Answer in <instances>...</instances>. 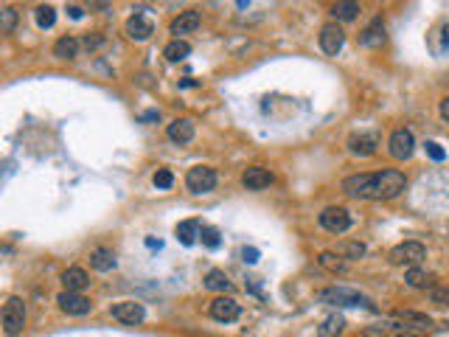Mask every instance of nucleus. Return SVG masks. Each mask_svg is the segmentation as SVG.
Masks as SVG:
<instances>
[{
	"label": "nucleus",
	"instance_id": "1",
	"mask_svg": "<svg viewBox=\"0 0 449 337\" xmlns=\"http://www.w3.org/2000/svg\"><path fill=\"white\" fill-rule=\"evenodd\" d=\"M340 188L354 199H373V202H388L396 199L407 188V174L399 169H382V172H362L348 174Z\"/></svg>",
	"mask_w": 449,
	"mask_h": 337
},
{
	"label": "nucleus",
	"instance_id": "2",
	"mask_svg": "<svg viewBox=\"0 0 449 337\" xmlns=\"http://www.w3.org/2000/svg\"><path fill=\"white\" fill-rule=\"evenodd\" d=\"M427 258V245H421V242H416V239H407V242H399L396 247H391V253H388V261L393 264V267H418L421 261Z\"/></svg>",
	"mask_w": 449,
	"mask_h": 337
},
{
	"label": "nucleus",
	"instance_id": "3",
	"mask_svg": "<svg viewBox=\"0 0 449 337\" xmlns=\"http://www.w3.org/2000/svg\"><path fill=\"white\" fill-rule=\"evenodd\" d=\"M26 329V301L20 295H12L3 304V334L6 337H20Z\"/></svg>",
	"mask_w": 449,
	"mask_h": 337
},
{
	"label": "nucleus",
	"instance_id": "4",
	"mask_svg": "<svg viewBox=\"0 0 449 337\" xmlns=\"http://www.w3.org/2000/svg\"><path fill=\"white\" fill-rule=\"evenodd\" d=\"M315 298L318 304H326V306H368V298L348 287H326Z\"/></svg>",
	"mask_w": 449,
	"mask_h": 337
},
{
	"label": "nucleus",
	"instance_id": "5",
	"mask_svg": "<svg viewBox=\"0 0 449 337\" xmlns=\"http://www.w3.org/2000/svg\"><path fill=\"white\" fill-rule=\"evenodd\" d=\"M393 320L396 323H388V329H396V331H430L432 329V318L424 315V312H413V309H396L393 312Z\"/></svg>",
	"mask_w": 449,
	"mask_h": 337
},
{
	"label": "nucleus",
	"instance_id": "6",
	"mask_svg": "<svg viewBox=\"0 0 449 337\" xmlns=\"http://www.w3.org/2000/svg\"><path fill=\"white\" fill-rule=\"evenodd\" d=\"M216 183H219V177H216V169H211V166H194L186 174V188L191 194H208L216 188Z\"/></svg>",
	"mask_w": 449,
	"mask_h": 337
},
{
	"label": "nucleus",
	"instance_id": "7",
	"mask_svg": "<svg viewBox=\"0 0 449 337\" xmlns=\"http://www.w3.org/2000/svg\"><path fill=\"white\" fill-rule=\"evenodd\" d=\"M318 222H320L323 231L340 236V233H345V231L351 228V214H348V208H343V206H329V208L320 211Z\"/></svg>",
	"mask_w": 449,
	"mask_h": 337
},
{
	"label": "nucleus",
	"instance_id": "8",
	"mask_svg": "<svg viewBox=\"0 0 449 337\" xmlns=\"http://www.w3.org/2000/svg\"><path fill=\"white\" fill-rule=\"evenodd\" d=\"M416 152V138L410 129H393L388 138V155L393 161H410Z\"/></svg>",
	"mask_w": 449,
	"mask_h": 337
},
{
	"label": "nucleus",
	"instance_id": "9",
	"mask_svg": "<svg viewBox=\"0 0 449 337\" xmlns=\"http://www.w3.org/2000/svg\"><path fill=\"white\" fill-rule=\"evenodd\" d=\"M345 147L354 158H370L379 149V135L377 132H354V135H348Z\"/></svg>",
	"mask_w": 449,
	"mask_h": 337
},
{
	"label": "nucleus",
	"instance_id": "10",
	"mask_svg": "<svg viewBox=\"0 0 449 337\" xmlns=\"http://www.w3.org/2000/svg\"><path fill=\"white\" fill-rule=\"evenodd\" d=\"M208 315H211L213 320H219V323H234V320L242 315V306H239V301L231 298V295H219V298H213V301L208 304Z\"/></svg>",
	"mask_w": 449,
	"mask_h": 337
},
{
	"label": "nucleus",
	"instance_id": "11",
	"mask_svg": "<svg viewBox=\"0 0 449 337\" xmlns=\"http://www.w3.org/2000/svg\"><path fill=\"white\" fill-rule=\"evenodd\" d=\"M318 42H320V51L323 54H329V56H337L340 51H343V45H345V31H343V26L340 23H326L323 28H320V34H318Z\"/></svg>",
	"mask_w": 449,
	"mask_h": 337
},
{
	"label": "nucleus",
	"instance_id": "12",
	"mask_svg": "<svg viewBox=\"0 0 449 337\" xmlns=\"http://www.w3.org/2000/svg\"><path fill=\"white\" fill-rule=\"evenodd\" d=\"M56 304H59V309H62L65 315H70V318H82V315H88V312L93 309L90 298H85L82 293H67V290H62V293L56 295Z\"/></svg>",
	"mask_w": 449,
	"mask_h": 337
},
{
	"label": "nucleus",
	"instance_id": "13",
	"mask_svg": "<svg viewBox=\"0 0 449 337\" xmlns=\"http://www.w3.org/2000/svg\"><path fill=\"white\" fill-rule=\"evenodd\" d=\"M110 315H113L115 320L126 323V326H138V323H143L146 309H143V304H138V301H118V304L110 306Z\"/></svg>",
	"mask_w": 449,
	"mask_h": 337
},
{
	"label": "nucleus",
	"instance_id": "14",
	"mask_svg": "<svg viewBox=\"0 0 449 337\" xmlns=\"http://www.w3.org/2000/svg\"><path fill=\"white\" fill-rule=\"evenodd\" d=\"M385 40H388V34H385V20H382V15H377V17H373V20L359 31V45H362V48H382Z\"/></svg>",
	"mask_w": 449,
	"mask_h": 337
},
{
	"label": "nucleus",
	"instance_id": "15",
	"mask_svg": "<svg viewBox=\"0 0 449 337\" xmlns=\"http://www.w3.org/2000/svg\"><path fill=\"white\" fill-rule=\"evenodd\" d=\"M272 172L270 169H264V166H247L245 172H242V186L247 188V191H264L267 186H272Z\"/></svg>",
	"mask_w": 449,
	"mask_h": 337
},
{
	"label": "nucleus",
	"instance_id": "16",
	"mask_svg": "<svg viewBox=\"0 0 449 337\" xmlns=\"http://www.w3.org/2000/svg\"><path fill=\"white\" fill-rule=\"evenodd\" d=\"M166 135H169V141L172 144H191L194 141V135H197V126L191 118H174L169 126H166Z\"/></svg>",
	"mask_w": 449,
	"mask_h": 337
},
{
	"label": "nucleus",
	"instance_id": "17",
	"mask_svg": "<svg viewBox=\"0 0 449 337\" xmlns=\"http://www.w3.org/2000/svg\"><path fill=\"white\" fill-rule=\"evenodd\" d=\"M199 23H202V15L197 12V9H186V12H180L174 20H172V26H169V31L174 34V40H180L183 34H191V31H197L199 28Z\"/></svg>",
	"mask_w": 449,
	"mask_h": 337
},
{
	"label": "nucleus",
	"instance_id": "18",
	"mask_svg": "<svg viewBox=\"0 0 449 337\" xmlns=\"http://www.w3.org/2000/svg\"><path fill=\"white\" fill-rule=\"evenodd\" d=\"M152 34H155V23H152V20H146L140 12H138V15H132V17L126 20V37H129V40L143 42V40H149Z\"/></svg>",
	"mask_w": 449,
	"mask_h": 337
},
{
	"label": "nucleus",
	"instance_id": "19",
	"mask_svg": "<svg viewBox=\"0 0 449 337\" xmlns=\"http://www.w3.org/2000/svg\"><path fill=\"white\" fill-rule=\"evenodd\" d=\"M88 284H90V276H88V270H82V267H67L62 273V287L67 293H82Z\"/></svg>",
	"mask_w": 449,
	"mask_h": 337
},
{
	"label": "nucleus",
	"instance_id": "20",
	"mask_svg": "<svg viewBox=\"0 0 449 337\" xmlns=\"http://www.w3.org/2000/svg\"><path fill=\"white\" fill-rule=\"evenodd\" d=\"M79 48H82V42H79L76 37L62 34V37L54 42V56H56V59H65V62H73V59L79 56Z\"/></svg>",
	"mask_w": 449,
	"mask_h": 337
},
{
	"label": "nucleus",
	"instance_id": "21",
	"mask_svg": "<svg viewBox=\"0 0 449 337\" xmlns=\"http://www.w3.org/2000/svg\"><path fill=\"white\" fill-rule=\"evenodd\" d=\"M90 267L99 270V273H110V270L118 267V258H115V253L110 247H96L90 253Z\"/></svg>",
	"mask_w": 449,
	"mask_h": 337
},
{
	"label": "nucleus",
	"instance_id": "22",
	"mask_svg": "<svg viewBox=\"0 0 449 337\" xmlns=\"http://www.w3.org/2000/svg\"><path fill=\"white\" fill-rule=\"evenodd\" d=\"M334 253H337L340 258H345V261H359V258L368 253V247H365L362 242H357V239H343V242L334 247Z\"/></svg>",
	"mask_w": 449,
	"mask_h": 337
},
{
	"label": "nucleus",
	"instance_id": "23",
	"mask_svg": "<svg viewBox=\"0 0 449 337\" xmlns=\"http://www.w3.org/2000/svg\"><path fill=\"white\" fill-rule=\"evenodd\" d=\"M205 290H211V293H231L234 284H231L228 276H224V270H208V273H205Z\"/></svg>",
	"mask_w": 449,
	"mask_h": 337
},
{
	"label": "nucleus",
	"instance_id": "24",
	"mask_svg": "<svg viewBox=\"0 0 449 337\" xmlns=\"http://www.w3.org/2000/svg\"><path fill=\"white\" fill-rule=\"evenodd\" d=\"M343 329H345L343 315L332 312V315H326V318L320 320V326H318V337H340V334H343Z\"/></svg>",
	"mask_w": 449,
	"mask_h": 337
},
{
	"label": "nucleus",
	"instance_id": "25",
	"mask_svg": "<svg viewBox=\"0 0 449 337\" xmlns=\"http://www.w3.org/2000/svg\"><path fill=\"white\" fill-rule=\"evenodd\" d=\"M405 284L413 287V290H427L435 284V276L432 273H424L421 267H410L407 273H405Z\"/></svg>",
	"mask_w": 449,
	"mask_h": 337
},
{
	"label": "nucleus",
	"instance_id": "26",
	"mask_svg": "<svg viewBox=\"0 0 449 337\" xmlns=\"http://www.w3.org/2000/svg\"><path fill=\"white\" fill-rule=\"evenodd\" d=\"M362 9H359V3H354V0H340V3H334L332 6V17H334V23H348V20H357V15H359Z\"/></svg>",
	"mask_w": 449,
	"mask_h": 337
},
{
	"label": "nucleus",
	"instance_id": "27",
	"mask_svg": "<svg viewBox=\"0 0 449 337\" xmlns=\"http://www.w3.org/2000/svg\"><path fill=\"white\" fill-rule=\"evenodd\" d=\"M174 233H177V242H180V245L191 247L202 231H199V222H197V220H183V222L177 225V231H174Z\"/></svg>",
	"mask_w": 449,
	"mask_h": 337
},
{
	"label": "nucleus",
	"instance_id": "28",
	"mask_svg": "<svg viewBox=\"0 0 449 337\" xmlns=\"http://www.w3.org/2000/svg\"><path fill=\"white\" fill-rule=\"evenodd\" d=\"M318 264L323 267V270H329V273H345V270H348V261L345 258H340L334 250H323L320 256H318Z\"/></svg>",
	"mask_w": 449,
	"mask_h": 337
},
{
	"label": "nucleus",
	"instance_id": "29",
	"mask_svg": "<svg viewBox=\"0 0 449 337\" xmlns=\"http://www.w3.org/2000/svg\"><path fill=\"white\" fill-rule=\"evenodd\" d=\"M191 54V45L186 42V40H172L166 48H163V56H166V62H183L186 56Z\"/></svg>",
	"mask_w": 449,
	"mask_h": 337
},
{
	"label": "nucleus",
	"instance_id": "30",
	"mask_svg": "<svg viewBox=\"0 0 449 337\" xmlns=\"http://www.w3.org/2000/svg\"><path fill=\"white\" fill-rule=\"evenodd\" d=\"M34 17H37V26L40 28H51L54 23H56V9L54 6H37V12H34Z\"/></svg>",
	"mask_w": 449,
	"mask_h": 337
},
{
	"label": "nucleus",
	"instance_id": "31",
	"mask_svg": "<svg viewBox=\"0 0 449 337\" xmlns=\"http://www.w3.org/2000/svg\"><path fill=\"white\" fill-rule=\"evenodd\" d=\"M17 26V12L15 6H3L0 9V28H3V34H12Z\"/></svg>",
	"mask_w": 449,
	"mask_h": 337
},
{
	"label": "nucleus",
	"instance_id": "32",
	"mask_svg": "<svg viewBox=\"0 0 449 337\" xmlns=\"http://www.w3.org/2000/svg\"><path fill=\"white\" fill-rule=\"evenodd\" d=\"M79 42H82V48H85V51L96 54V51H101V48L107 45V37H104V34H85Z\"/></svg>",
	"mask_w": 449,
	"mask_h": 337
},
{
	"label": "nucleus",
	"instance_id": "33",
	"mask_svg": "<svg viewBox=\"0 0 449 337\" xmlns=\"http://www.w3.org/2000/svg\"><path fill=\"white\" fill-rule=\"evenodd\" d=\"M152 183H155V188H161V191L172 188V186H174V174H172V169H158V172H155V177H152Z\"/></svg>",
	"mask_w": 449,
	"mask_h": 337
},
{
	"label": "nucleus",
	"instance_id": "34",
	"mask_svg": "<svg viewBox=\"0 0 449 337\" xmlns=\"http://www.w3.org/2000/svg\"><path fill=\"white\" fill-rule=\"evenodd\" d=\"M199 239H202V245H205L208 250H216V247L222 245V239H219V231H216V228H202Z\"/></svg>",
	"mask_w": 449,
	"mask_h": 337
},
{
	"label": "nucleus",
	"instance_id": "35",
	"mask_svg": "<svg viewBox=\"0 0 449 337\" xmlns=\"http://www.w3.org/2000/svg\"><path fill=\"white\" fill-rule=\"evenodd\" d=\"M424 152H427V155H430V158H432L435 163L446 161V149H443V147H441L438 141H427V144H424Z\"/></svg>",
	"mask_w": 449,
	"mask_h": 337
},
{
	"label": "nucleus",
	"instance_id": "36",
	"mask_svg": "<svg viewBox=\"0 0 449 337\" xmlns=\"http://www.w3.org/2000/svg\"><path fill=\"white\" fill-rule=\"evenodd\" d=\"M430 298H432V304H438V306H449V290H446V287H432Z\"/></svg>",
	"mask_w": 449,
	"mask_h": 337
},
{
	"label": "nucleus",
	"instance_id": "37",
	"mask_svg": "<svg viewBox=\"0 0 449 337\" xmlns=\"http://www.w3.org/2000/svg\"><path fill=\"white\" fill-rule=\"evenodd\" d=\"M242 261L245 264H256L259 261V247H242Z\"/></svg>",
	"mask_w": 449,
	"mask_h": 337
},
{
	"label": "nucleus",
	"instance_id": "38",
	"mask_svg": "<svg viewBox=\"0 0 449 337\" xmlns=\"http://www.w3.org/2000/svg\"><path fill=\"white\" fill-rule=\"evenodd\" d=\"M67 17L82 20V17H85V9H82V6H76V3H67Z\"/></svg>",
	"mask_w": 449,
	"mask_h": 337
},
{
	"label": "nucleus",
	"instance_id": "39",
	"mask_svg": "<svg viewBox=\"0 0 449 337\" xmlns=\"http://www.w3.org/2000/svg\"><path fill=\"white\" fill-rule=\"evenodd\" d=\"M438 113H441V118L449 124V96H443L441 99V104H438Z\"/></svg>",
	"mask_w": 449,
	"mask_h": 337
},
{
	"label": "nucleus",
	"instance_id": "40",
	"mask_svg": "<svg viewBox=\"0 0 449 337\" xmlns=\"http://www.w3.org/2000/svg\"><path fill=\"white\" fill-rule=\"evenodd\" d=\"M155 118H161V113H158V110H152V113H143V115H140V121H155Z\"/></svg>",
	"mask_w": 449,
	"mask_h": 337
},
{
	"label": "nucleus",
	"instance_id": "41",
	"mask_svg": "<svg viewBox=\"0 0 449 337\" xmlns=\"http://www.w3.org/2000/svg\"><path fill=\"white\" fill-rule=\"evenodd\" d=\"M199 82H194V79H186V82H180V88H197Z\"/></svg>",
	"mask_w": 449,
	"mask_h": 337
},
{
	"label": "nucleus",
	"instance_id": "42",
	"mask_svg": "<svg viewBox=\"0 0 449 337\" xmlns=\"http://www.w3.org/2000/svg\"><path fill=\"white\" fill-rule=\"evenodd\" d=\"M443 48H449V26H443Z\"/></svg>",
	"mask_w": 449,
	"mask_h": 337
},
{
	"label": "nucleus",
	"instance_id": "43",
	"mask_svg": "<svg viewBox=\"0 0 449 337\" xmlns=\"http://www.w3.org/2000/svg\"><path fill=\"white\" fill-rule=\"evenodd\" d=\"M446 329H449V323H446Z\"/></svg>",
	"mask_w": 449,
	"mask_h": 337
}]
</instances>
